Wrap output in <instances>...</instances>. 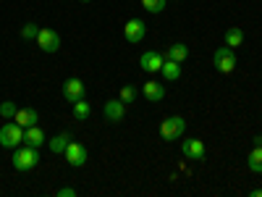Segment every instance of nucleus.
Segmentation results:
<instances>
[{"mask_svg":"<svg viewBox=\"0 0 262 197\" xmlns=\"http://www.w3.org/2000/svg\"><path fill=\"white\" fill-rule=\"evenodd\" d=\"M226 45L228 48H242L244 45V29H238V27H233V29H226Z\"/></svg>","mask_w":262,"mask_h":197,"instance_id":"18","label":"nucleus"},{"mask_svg":"<svg viewBox=\"0 0 262 197\" xmlns=\"http://www.w3.org/2000/svg\"><path fill=\"white\" fill-rule=\"evenodd\" d=\"M11 163H13L16 171L27 173V171L37 168V163H39V150H37V147H29V145H24V147L18 145V147L13 150V155H11Z\"/></svg>","mask_w":262,"mask_h":197,"instance_id":"1","label":"nucleus"},{"mask_svg":"<svg viewBox=\"0 0 262 197\" xmlns=\"http://www.w3.org/2000/svg\"><path fill=\"white\" fill-rule=\"evenodd\" d=\"M247 166H249L252 173H262V145L254 147L249 155H247Z\"/></svg>","mask_w":262,"mask_h":197,"instance_id":"19","label":"nucleus"},{"mask_svg":"<svg viewBox=\"0 0 262 197\" xmlns=\"http://www.w3.org/2000/svg\"><path fill=\"white\" fill-rule=\"evenodd\" d=\"M66 161H69V166H74V168H81L84 163H86V158H90V150H86V145L84 142H69V147H66Z\"/></svg>","mask_w":262,"mask_h":197,"instance_id":"7","label":"nucleus"},{"mask_svg":"<svg viewBox=\"0 0 262 197\" xmlns=\"http://www.w3.org/2000/svg\"><path fill=\"white\" fill-rule=\"evenodd\" d=\"M16 111H18V108H16L13 100H3V103H0V116H3L6 121H11L16 116Z\"/></svg>","mask_w":262,"mask_h":197,"instance_id":"23","label":"nucleus"},{"mask_svg":"<svg viewBox=\"0 0 262 197\" xmlns=\"http://www.w3.org/2000/svg\"><path fill=\"white\" fill-rule=\"evenodd\" d=\"M181 152H184V155H186L189 161H205L207 147H205V142H202V140L189 137V140H184V142H181Z\"/></svg>","mask_w":262,"mask_h":197,"instance_id":"10","label":"nucleus"},{"mask_svg":"<svg viewBox=\"0 0 262 197\" xmlns=\"http://www.w3.org/2000/svg\"><path fill=\"white\" fill-rule=\"evenodd\" d=\"M165 58L176 61V63H184L189 58V48L184 45V42H173V45L168 48V53H165Z\"/></svg>","mask_w":262,"mask_h":197,"instance_id":"16","label":"nucleus"},{"mask_svg":"<svg viewBox=\"0 0 262 197\" xmlns=\"http://www.w3.org/2000/svg\"><path fill=\"white\" fill-rule=\"evenodd\" d=\"M18 145H24V126H18L13 119L3 124L0 129V147L6 150H16Z\"/></svg>","mask_w":262,"mask_h":197,"instance_id":"2","label":"nucleus"},{"mask_svg":"<svg viewBox=\"0 0 262 197\" xmlns=\"http://www.w3.org/2000/svg\"><path fill=\"white\" fill-rule=\"evenodd\" d=\"M74 194H76L74 187H60V189H58V197H74Z\"/></svg>","mask_w":262,"mask_h":197,"instance_id":"25","label":"nucleus"},{"mask_svg":"<svg viewBox=\"0 0 262 197\" xmlns=\"http://www.w3.org/2000/svg\"><path fill=\"white\" fill-rule=\"evenodd\" d=\"M252 197H262V189H252Z\"/></svg>","mask_w":262,"mask_h":197,"instance_id":"27","label":"nucleus"},{"mask_svg":"<svg viewBox=\"0 0 262 197\" xmlns=\"http://www.w3.org/2000/svg\"><path fill=\"white\" fill-rule=\"evenodd\" d=\"M163 61H165V55H160V53H155V50H147V53H142V55H139V66H142V71H149V74H160Z\"/></svg>","mask_w":262,"mask_h":197,"instance_id":"11","label":"nucleus"},{"mask_svg":"<svg viewBox=\"0 0 262 197\" xmlns=\"http://www.w3.org/2000/svg\"><path fill=\"white\" fill-rule=\"evenodd\" d=\"M34 42L39 45V50H45V53H58L60 50V34L55 29H39Z\"/></svg>","mask_w":262,"mask_h":197,"instance_id":"8","label":"nucleus"},{"mask_svg":"<svg viewBox=\"0 0 262 197\" xmlns=\"http://www.w3.org/2000/svg\"><path fill=\"white\" fill-rule=\"evenodd\" d=\"M142 95H144V97H147L149 103H160V100L165 97V87L149 79V82H147V84L142 87Z\"/></svg>","mask_w":262,"mask_h":197,"instance_id":"14","label":"nucleus"},{"mask_svg":"<svg viewBox=\"0 0 262 197\" xmlns=\"http://www.w3.org/2000/svg\"><path fill=\"white\" fill-rule=\"evenodd\" d=\"M13 121L18 124V126H34L37 121H39V113L34 111V108H18L16 111V116H13Z\"/></svg>","mask_w":262,"mask_h":197,"instance_id":"13","label":"nucleus"},{"mask_svg":"<svg viewBox=\"0 0 262 197\" xmlns=\"http://www.w3.org/2000/svg\"><path fill=\"white\" fill-rule=\"evenodd\" d=\"M37 34H39V27L32 24V21L21 27V40H27V42H29V40H37Z\"/></svg>","mask_w":262,"mask_h":197,"instance_id":"24","label":"nucleus"},{"mask_svg":"<svg viewBox=\"0 0 262 197\" xmlns=\"http://www.w3.org/2000/svg\"><path fill=\"white\" fill-rule=\"evenodd\" d=\"M252 142H254V147H259V145H262V134H254V140H252Z\"/></svg>","mask_w":262,"mask_h":197,"instance_id":"26","label":"nucleus"},{"mask_svg":"<svg viewBox=\"0 0 262 197\" xmlns=\"http://www.w3.org/2000/svg\"><path fill=\"white\" fill-rule=\"evenodd\" d=\"M184 131H186V119H181V116H168V119H163V124H160V137H163L165 142L181 140Z\"/></svg>","mask_w":262,"mask_h":197,"instance_id":"3","label":"nucleus"},{"mask_svg":"<svg viewBox=\"0 0 262 197\" xmlns=\"http://www.w3.org/2000/svg\"><path fill=\"white\" fill-rule=\"evenodd\" d=\"M63 97H66V103H76V100H84L86 97V84L79 79V76H69L63 82Z\"/></svg>","mask_w":262,"mask_h":197,"instance_id":"5","label":"nucleus"},{"mask_svg":"<svg viewBox=\"0 0 262 197\" xmlns=\"http://www.w3.org/2000/svg\"><path fill=\"white\" fill-rule=\"evenodd\" d=\"M45 142H48V137H45V131H42L37 124L24 129V145H29V147H37V150H39Z\"/></svg>","mask_w":262,"mask_h":197,"instance_id":"12","label":"nucleus"},{"mask_svg":"<svg viewBox=\"0 0 262 197\" xmlns=\"http://www.w3.org/2000/svg\"><path fill=\"white\" fill-rule=\"evenodd\" d=\"M79 3H92V0H79Z\"/></svg>","mask_w":262,"mask_h":197,"instance_id":"28","label":"nucleus"},{"mask_svg":"<svg viewBox=\"0 0 262 197\" xmlns=\"http://www.w3.org/2000/svg\"><path fill=\"white\" fill-rule=\"evenodd\" d=\"M168 6V0H142V8L147 13H163Z\"/></svg>","mask_w":262,"mask_h":197,"instance_id":"21","label":"nucleus"},{"mask_svg":"<svg viewBox=\"0 0 262 197\" xmlns=\"http://www.w3.org/2000/svg\"><path fill=\"white\" fill-rule=\"evenodd\" d=\"M212 63H215V69L221 74H231L236 69V53H233V48H228V45L217 48L215 55H212Z\"/></svg>","mask_w":262,"mask_h":197,"instance_id":"4","label":"nucleus"},{"mask_svg":"<svg viewBox=\"0 0 262 197\" xmlns=\"http://www.w3.org/2000/svg\"><path fill=\"white\" fill-rule=\"evenodd\" d=\"M102 116H105V121H111V124L123 121V116H126V103H123L121 97L107 100V103L102 105Z\"/></svg>","mask_w":262,"mask_h":197,"instance_id":"9","label":"nucleus"},{"mask_svg":"<svg viewBox=\"0 0 262 197\" xmlns=\"http://www.w3.org/2000/svg\"><path fill=\"white\" fill-rule=\"evenodd\" d=\"M90 113H92V105L86 103V97L74 103V119L76 121H86V119H90Z\"/></svg>","mask_w":262,"mask_h":197,"instance_id":"20","label":"nucleus"},{"mask_svg":"<svg viewBox=\"0 0 262 197\" xmlns=\"http://www.w3.org/2000/svg\"><path fill=\"white\" fill-rule=\"evenodd\" d=\"M69 142H71L69 131H60V134H55V137L50 140V152H55V155H63L66 147H69Z\"/></svg>","mask_w":262,"mask_h":197,"instance_id":"17","label":"nucleus"},{"mask_svg":"<svg viewBox=\"0 0 262 197\" xmlns=\"http://www.w3.org/2000/svg\"><path fill=\"white\" fill-rule=\"evenodd\" d=\"M160 74H163L168 82H176V79H181V63H176V61L165 58V61H163V69H160Z\"/></svg>","mask_w":262,"mask_h":197,"instance_id":"15","label":"nucleus"},{"mask_svg":"<svg viewBox=\"0 0 262 197\" xmlns=\"http://www.w3.org/2000/svg\"><path fill=\"white\" fill-rule=\"evenodd\" d=\"M123 37H126V42H131V45H139V42L147 37L144 18H128L123 24Z\"/></svg>","mask_w":262,"mask_h":197,"instance_id":"6","label":"nucleus"},{"mask_svg":"<svg viewBox=\"0 0 262 197\" xmlns=\"http://www.w3.org/2000/svg\"><path fill=\"white\" fill-rule=\"evenodd\" d=\"M137 95H139V90H137V87L134 84H126V87H121V92H118V97L128 105V103H134L137 100Z\"/></svg>","mask_w":262,"mask_h":197,"instance_id":"22","label":"nucleus"}]
</instances>
